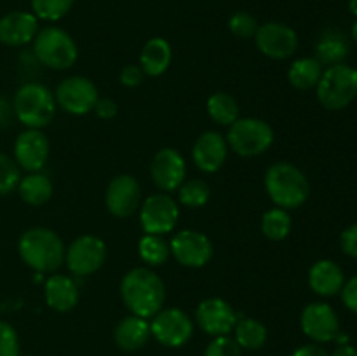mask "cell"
<instances>
[{"label":"cell","instance_id":"obj_1","mask_svg":"<svg viewBox=\"0 0 357 356\" xmlns=\"http://www.w3.org/2000/svg\"><path fill=\"white\" fill-rule=\"evenodd\" d=\"M121 297L129 313L150 320L164 307L166 285L152 267H135L122 278Z\"/></svg>","mask_w":357,"mask_h":356},{"label":"cell","instance_id":"obj_2","mask_svg":"<svg viewBox=\"0 0 357 356\" xmlns=\"http://www.w3.org/2000/svg\"><path fill=\"white\" fill-rule=\"evenodd\" d=\"M17 253L24 265L40 274H52L65 264L66 246L49 227H31L17 239Z\"/></svg>","mask_w":357,"mask_h":356},{"label":"cell","instance_id":"obj_3","mask_svg":"<svg viewBox=\"0 0 357 356\" xmlns=\"http://www.w3.org/2000/svg\"><path fill=\"white\" fill-rule=\"evenodd\" d=\"M264 185L274 206L288 212L305 205L310 195V184L305 173L288 161H279L268 166L265 171Z\"/></svg>","mask_w":357,"mask_h":356},{"label":"cell","instance_id":"obj_4","mask_svg":"<svg viewBox=\"0 0 357 356\" xmlns=\"http://www.w3.org/2000/svg\"><path fill=\"white\" fill-rule=\"evenodd\" d=\"M54 93L40 82H24L13 98V112L28 129H44L56 117Z\"/></svg>","mask_w":357,"mask_h":356},{"label":"cell","instance_id":"obj_5","mask_svg":"<svg viewBox=\"0 0 357 356\" xmlns=\"http://www.w3.org/2000/svg\"><path fill=\"white\" fill-rule=\"evenodd\" d=\"M31 44L37 61L58 72L72 68L79 58V47L72 35L56 24L40 28Z\"/></svg>","mask_w":357,"mask_h":356},{"label":"cell","instance_id":"obj_6","mask_svg":"<svg viewBox=\"0 0 357 356\" xmlns=\"http://www.w3.org/2000/svg\"><path fill=\"white\" fill-rule=\"evenodd\" d=\"M316 96L321 107L330 112L347 108L357 98V70L345 63L326 66L316 86Z\"/></svg>","mask_w":357,"mask_h":356},{"label":"cell","instance_id":"obj_7","mask_svg":"<svg viewBox=\"0 0 357 356\" xmlns=\"http://www.w3.org/2000/svg\"><path fill=\"white\" fill-rule=\"evenodd\" d=\"M227 143L241 157H258L274 143V129L267 121L258 117H239L229 126Z\"/></svg>","mask_w":357,"mask_h":356},{"label":"cell","instance_id":"obj_8","mask_svg":"<svg viewBox=\"0 0 357 356\" xmlns=\"http://www.w3.org/2000/svg\"><path fill=\"white\" fill-rule=\"evenodd\" d=\"M139 225L143 234H157L166 236L173 232L180 218V206L166 192L152 194L142 201L138 209Z\"/></svg>","mask_w":357,"mask_h":356},{"label":"cell","instance_id":"obj_9","mask_svg":"<svg viewBox=\"0 0 357 356\" xmlns=\"http://www.w3.org/2000/svg\"><path fill=\"white\" fill-rule=\"evenodd\" d=\"M107 244L94 234H82L68 244L65 264L73 276H91L100 271L107 262Z\"/></svg>","mask_w":357,"mask_h":356},{"label":"cell","instance_id":"obj_10","mask_svg":"<svg viewBox=\"0 0 357 356\" xmlns=\"http://www.w3.org/2000/svg\"><path fill=\"white\" fill-rule=\"evenodd\" d=\"M150 334L166 348H181L194 335V321L178 307H162L150 318Z\"/></svg>","mask_w":357,"mask_h":356},{"label":"cell","instance_id":"obj_11","mask_svg":"<svg viewBox=\"0 0 357 356\" xmlns=\"http://www.w3.org/2000/svg\"><path fill=\"white\" fill-rule=\"evenodd\" d=\"M58 108L72 115H86L94 110L98 98V87L84 75H72L63 79L54 91Z\"/></svg>","mask_w":357,"mask_h":356},{"label":"cell","instance_id":"obj_12","mask_svg":"<svg viewBox=\"0 0 357 356\" xmlns=\"http://www.w3.org/2000/svg\"><path fill=\"white\" fill-rule=\"evenodd\" d=\"M257 49L267 58L282 61L298 51V35L289 24L281 21H267L255 34Z\"/></svg>","mask_w":357,"mask_h":356},{"label":"cell","instance_id":"obj_13","mask_svg":"<svg viewBox=\"0 0 357 356\" xmlns=\"http://www.w3.org/2000/svg\"><path fill=\"white\" fill-rule=\"evenodd\" d=\"M171 255L183 267H204L213 258V243L204 232L194 229H181L169 241Z\"/></svg>","mask_w":357,"mask_h":356},{"label":"cell","instance_id":"obj_14","mask_svg":"<svg viewBox=\"0 0 357 356\" xmlns=\"http://www.w3.org/2000/svg\"><path fill=\"white\" fill-rule=\"evenodd\" d=\"M300 327L303 334L316 344H326L335 341L340 334V320L330 304L310 302L300 314Z\"/></svg>","mask_w":357,"mask_h":356},{"label":"cell","instance_id":"obj_15","mask_svg":"<svg viewBox=\"0 0 357 356\" xmlns=\"http://www.w3.org/2000/svg\"><path fill=\"white\" fill-rule=\"evenodd\" d=\"M150 178L160 192L178 191L187 180V163L185 157L173 147H164L157 150L150 163Z\"/></svg>","mask_w":357,"mask_h":356},{"label":"cell","instance_id":"obj_16","mask_svg":"<svg viewBox=\"0 0 357 356\" xmlns=\"http://www.w3.org/2000/svg\"><path fill=\"white\" fill-rule=\"evenodd\" d=\"M107 209L117 218H129L142 206V185L132 175L122 173L112 178L105 192Z\"/></svg>","mask_w":357,"mask_h":356},{"label":"cell","instance_id":"obj_17","mask_svg":"<svg viewBox=\"0 0 357 356\" xmlns=\"http://www.w3.org/2000/svg\"><path fill=\"white\" fill-rule=\"evenodd\" d=\"M237 313L225 299L209 297L199 302L195 309V323L211 337L230 335L237 323Z\"/></svg>","mask_w":357,"mask_h":356},{"label":"cell","instance_id":"obj_18","mask_svg":"<svg viewBox=\"0 0 357 356\" xmlns=\"http://www.w3.org/2000/svg\"><path fill=\"white\" fill-rule=\"evenodd\" d=\"M14 156L17 166L26 173L42 171L49 159L51 143L42 129H24L14 142Z\"/></svg>","mask_w":357,"mask_h":356},{"label":"cell","instance_id":"obj_19","mask_svg":"<svg viewBox=\"0 0 357 356\" xmlns=\"http://www.w3.org/2000/svg\"><path fill=\"white\" fill-rule=\"evenodd\" d=\"M229 150V143L222 133L204 131L194 142L192 161L202 173H216L225 164Z\"/></svg>","mask_w":357,"mask_h":356},{"label":"cell","instance_id":"obj_20","mask_svg":"<svg viewBox=\"0 0 357 356\" xmlns=\"http://www.w3.org/2000/svg\"><path fill=\"white\" fill-rule=\"evenodd\" d=\"M38 30V20L33 13L13 10L0 17V44L9 47L31 44Z\"/></svg>","mask_w":357,"mask_h":356},{"label":"cell","instance_id":"obj_21","mask_svg":"<svg viewBox=\"0 0 357 356\" xmlns=\"http://www.w3.org/2000/svg\"><path fill=\"white\" fill-rule=\"evenodd\" d=\"M44 299L45 304L56 313H68L79 304L80 290L72 276L52 272L45 279Z\"/></svg>","mask_w":357,"mask_h":356},{"label":"cell","instance_id":"obj_22","mask_svg":"<svg viewBox=\"0 0 357 356\" xmlns=\"http://www.w3.org/2000/svg\"><path fill=\"white\" fill-rule=\"evenodd\" d=\"M345 285V274L337 262L330 258L314 262L309 269V286L316 295L335 297Z\"/></svg>","mask_w":357,"mask_h":356},{"label":"cell","instance_id":"obj_23","mask_svg":"<svg viewBox=\"0 0 357 356\" xmlns=\"http://www.w3.org/2000/svg\"><path fill=\"white\" fill-rule=\"evenodd\" d=\"M150 321L136 314L122 318L114 330V341L122 351H138L150 339Z\"/></svg>","mask_w":357,"mask_h":356},{"label":"cell","instance_id":"obj_24","mask_svg":"<svg viewBox=\"0 0 357 356\" xmlns=\"http://www.w3.org/2000/svg\"><path fill=\"white\" fill-rule=\"evenodd\" d=\"M171 61H173V49L171 44L162 37H153L145 42L139 54V63L145 75L160 77L167 72Z\"/></svg>","mask_w":357,"mask_h":356},{"label":"cell","instance_id":"obj_25","mask_svg":"<svg viewBox=\"0 0 357 356\" xmlns=\"http://www.w3.org/2000/svg\"><path fill=\"white\" fill-rule=\"evenodd\" d=\"M349 49H351V45H349L347 37L340 30L328 28L317 38L314 58L323 66H333L338 63H344V59L349 54Z\"/></svg>","mask_w":357,"mask_h":356},{"label":"cell","instance_id":"obj_26","mask_svg":"<svg viewBox=\"0 0 357 356\" xmlns=\"http://www.w3.org/2000/svg\"><path fill=\"white\" fill-rule=\"evenodd\" d=\"M17 194L26 205L30 206H44L52 198V181L44 171H31L21 177L17 184Z\"/></svg>","mask_w":357,"mask_h":356},{"label":"cell","instance_id":"obj_27","mask_svg":"<svg viewBox=\"0 0 357 356\" xmlns=\"http://www.w3.org/2000/svg\"><path fill=\"white\" fill-rule=\"evenodd\" d=\"M323 72L324 66L316 58L305 56V58H298L291 63L288 70V80L295 89L309 91L317 86Z\"/></svg>","mask_w":357,"mask_h":356},{"label":"cell","instance_id":"obj_28","mask_svg":"<svg viewBox=\"0 0 357 356\" xmlns=\"http://www.w3.org/2000/svg\"><path fill=\"white\" fill-rule=\"evenodd\" d=\"M234 339L241 349H250V351H258L265 346L268 339L267 327L261 321L255 318H239L234 327Z\"/></svg>","mask_w":357,"mask_h":356},{"label":"cell","instance_id":"obj_29","mask_svg":"<svg viewBox=\"0 0 357 356\" xmlns=\"http://www.w3.org/2000/svg\"><path fill=\"white\" fill-rule=\"evenodd\" d=\"M206 112L213 122L218 126H227V128L239 119V105L236 98L225 91H216L208 98Z\"/></svg>","mask_w":357,"mask_h":356},{"label":"cell","instance_id":"obj_30","mask_svg":"<svg viewBox=\"0 0 357 356\" xmlns=\"http://www.w3.org/2000/svg\"><path fill=\"white\" fill-rule=\"evenodd\" d=\"M138 255L146 267H159L171 257L169 241L157 234H143L138 241Z\"/></svg>","mask_w":357,"mask_h":356},{"label":"cell","instance_id":"obj_31","mask_svg":"<svg viewBox=\"0 0 357 356\" xmlns=\"http://www.w3.org/2000/svg\"><path fill=\"white\" fill-rule=\"evenodd\" d=\"M260 227L261 234H264L267 239L282 241L289 236V232H291V215H289L288 209L274 206V208L267 209V212L264 213Z\"/></svg>","mask_w":357,"mask_h":356},{"label":"cell","instance_id":"obj_32","mask_svg":"<svg viewBox=\"0 0 357 356\" xmlns=\"http://www.w3.org/2000/svg\"><path fill=\"white\" fill-rule=\"evenodd\" d=\"M211 198V188L201 178H187L183 184L178 187V202L187 208L199 209L208 205Z\"/></svg>","mask_w":357,"mask_h":356},{"label":"cell","instance_id":"obj_33","mask_svg":"<svg viewBox=\"0 0 357 356\" xmlns=\"http://www.w3.org/2000/svg\"><path fill=\"white\" fill-rule=\"evenodd\" d=\"M75 0H30L31 13L38 21L56 23L72 10Z\"/></svg>","mask_w":357,"mask_h":356},{"label":"cell","instance_id":"obj_34","mask_svg":"<svg viewBox=\"0 0 357 356\" xmlns=\"http://www.w3.org/2000/svg\"><path fill=\"white\" fill-rule=\"evenodd\" d=\"M21 168L7 154L0 152V195H7L16 191L21 180Z\"/></svg>","mask_w":357,"mask_h":356},{"label":"cell","instance_id":"obj_35","mask_svg":"<svg viewBox=\"0 0 357 356\" xmlns=\"http://www.w3.org/2000/svg\"><path fill=\"white\" fill-rule=\"evenodd\" d=\"M258 21L253 14L246 10H237L229 17V30L230 34L239 38H253L258 30Z\"/></svg>","mask_w":357,"mask_h":356},{"label":"cell","instance_id":"obj_36","mask_svg":"<svg viewBox=\"0 0 357 356\" xmlns=\"http://www.w3.org/2000/svg\"><path fill=\"white\" fill-rule=\"evenodd\" d=\"M204 356H241V346L230 335H220L206 346Z\"/></svg>","mask_w":357,"mask_h":356},{"label":"cell","instance_id":"obj_37","mask_svg":"<svg viewBox=\"0 0 357 356\" xmlns=\"http://www.w3.org/2000/svg\"><path fill=\"white\" fill-rule=\"evenodd\" d=\"M0 356H21L16 328L3 320H0Z\"/></svg>","mask_w":357,"mask_h":356},{"label":"cell","instance_id":"obj_38","mask_svg":"<svg viewBox=\"0 0 357 356\" xmlns=\"http://www.w3.org/2000/svg\"><path fill=\"white\" fill-rule=\"evenodd\" d=\"M145 79V72L139 65H126L119 73V80L126 87H138Z\"/></svg>","mask_w":357,"mask_h":356},{"label":"cell","instance_id":"obj_39","mask_svg":"<svg viewBox=\"0 0 357 356\" xmlns=\"http://www.w3.org/2000/svg\"><path fill=\"white\" fill-rule=\"evenodd\" d=\"M340 246L347 257L357 258V223H352L340 234Z\"/></svg>","mask_w":357,"mask_h":356},{"label":"cell","instance_id":"obj_40","mask_svg":"<svg viewBox=\"0 0 357 356\" xmlns=\"http://www.w3.org/2000/svg\"><path fill=\"white\" fill-rule=\"evenodd\" d=\"M342 302L347 307L349 311L357 314V274L352 276L351 279H347L340 292Z\"/></svg>","mask_w":357,"mask_h":356},{"label":"cell","instance_id":"obj_41","mask_svg":"<svg viewBox=\"0 0 357 356\" xmlns=\"http://www.w3.org/2000/svg\"><path fill=\"white\" fill-rule=\"evenodd\" d=\"M94 112L103 121H110L119 114V107L112 98H98L96 105H94Z\"/></svg>","mask_w":357,"mask_h":356},{"label":"cell","instance_id":"obj_42","mask_svg":"<svg viewBox=\"0 0 357 356\" xmlns=\"http://www.w3.org/2000/svg\"><path fill=\"white\" fill-rule=\"evenodd\" d=\"M289 356H330V353H328L323 346L314 342V344L300 346V348H296Z\"/></svg>","mask_w":357,"mask_h":356},{"label":"cell","instance_id":"obj_43","mask_svg":"<svg viewBox=\"0 0 357 356\" xmlns=\"http://www.w3.org/2000/svg\"><path fill=\"white\" fill-rule=\"evenodd\" d=\"M330 356H357V349L349 342H345V344H338Z\"/></svg>","mask_w":357,"mask_h":356},{"label":"cell","instance_id":"obj_44","mask_svg":"<svg viewBox=\"0 0 357 356\" xmlns=\"http://www.w3.org/2000/svg\"><path fill=\"white\" fill-rule=\"evenodd\" d=\"M349 10L357 17V0H349Z\"/></svg>","mask_w":357,"mask_h":356},{"label":"cell","instance_id":"obj_45","mask_svg":"<svg viewBox=\"0 0 357 356\" xmlns=\"http://www.w3.org/2000/svg\"><path fill=\"white\" fill-rule=\"evenodd\" d=\"M351 35H352V40L356 42L357 44V20H356V23L352 24V30H351Z\"/></svg>","mask_w":357,"mask_h":356},{"label":"cell","instance_id":"obj_46","mask_svg":"<svg viewBox=\"0 0 357 356\" xmlns=\"http://www.w3.org/2000/svg\"><path fill=\"white\" fill-rule=\"evenodd\" d=\"M7 108V107H6ZM6 108H3V110H0V122L3 121V119H6V115H7V110Z\"/></svg>","mask_w":357,"mask_h":356},{"label":"cell","instance_id":"obj_47","mask_svg":"<svg viewBox=\"0 0 357 356\" xmlns=\"http://www.w3.org/2000/svg\"><path fill=\"white\" fill-rule=\"evenodd\" d=\"M23 356H31V355H23Z\"/></svg>","mask_w":357,"mask_h":356}]
</instances>
